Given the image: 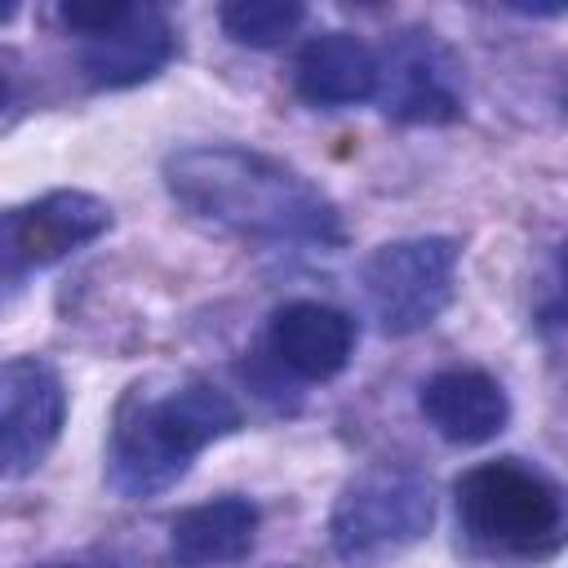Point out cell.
I'll use <instances>...</instances> for the list:
<instances>
[{
  "instance_id": "6da1fadb",
  "label": "cell",
  "mask_w": 568,
  "mask_h": 568,
  "mask_svg": "<svg viewBox=\"0 0 568 568\" xmlns=\"http://www.w3.org/2000/svg\"><path fill=\"white\" fill-rule=\"evenodd\" d=\"M169 195L200 222L266 244H346L342 209L293 164L231 142H200L164 155Z\"/></svg>"
},
{
  "instance_id": "7a4b0ae2",
  "label": "cell",
  "mask_w": 568,
  "mask_h": 568,
  "mask_svg": "<svg viewBox=\"0 0 568 568\" xmlns=\"http://www.w3.org/2000/svg\"><path fill=\"white\" fill-rule=\"evenodd\" d=\"M240 426V404L204 377L133 386L111 422L106 479L120 497H155L173 488L209 444Z\"/></svg>"
},
{
  "instance_id": "3957f363",
  "label": "cell",
  "mask_w": 568,
  "mask_h": 568,
  "mask_svg": "<svg viewBox=\"0 0 568 568\" xmlns=\"http://www.w3.org/2000/svg\"><path fill=\"white\" fill-rule=\"evenodd\" d=\"M453 497L466 541L484 555L546 559L564 546V493L524 457L470 466L453 484Z\"/></svg>"
},
{
  "instance_id": "277c9868",
  "label": "cell",
  "mask_w": 568,
  "mask_h": 568,
  "mask_svg": "<svg viewBox=\"0 0 568 568\" xmlns=\"http://www.w3.org/2000/svg\"><path fill=\"white\" fill-rule=\"evenodd\" d=\"M435 519V488L417 466L373 462L351 475L328 515V546L346 568H382L413 550Z\"/></svg>"
},
{
  "instance_id": "5b68a950",
  "label": "cell",
  "mask_w": 568,
  "mask_h": 568,
  "mask_svg": "<svg viewBox=\"0 0 568 568\" xmlns=\"http://www.w3.org/2000/svg\"><path fill=\"white\" fill-rule=\"evenodd\" d=\"M457 257L462 244L448 235H413L390 240L364 257L359 284L368 311L386 337H408L430 328L457 293Z\"/></svg>"
},
{
  "instance_id": "8992f818",
  "label": "cell",
  "mask_w": 568,
  "mask_h": 568,
  "mask_svg": "<svg viewBox=\"0 0 568 568\" xmlns=\"http://www.w3.org/2000/svg\"><path fill=\"white\" fill-rule=\"evenodd\" d=\"M111 231V204L93 191H49L0 213V271L27 275L62 262Z\"/></svg>"
},
{
  "instance_id": "52a82bcc",
  "label": "cell",
  "mask_w": 568,
  "mask_h": 568,
  "mask_svg": "<svg viewBox=\"0 0 568 568\" xmlns=\"http://www.w3.org/2000/svg\"><path fill=\"white\" fill-rule=\"evenodd\" d=\"M382 111L404 124H453L462 120V67L430 31H399L377 58Z\"/></svg>"
},
{
  "instance_id": "ba28073f",
  "label": "cell",
  "mask_w": 568,
  "mask_h": 568,
  "mask_svg": "<svg viewBox=\"0 0 568 568\" xmlns=\"http://www.w3.org/2000/svg\"><path fill=\"white\" fill-rule=\"evenodd\" d=\"M67 422V386L49 359L18 355L0 364V475L18 479L44 466Z\"/></svg>"
},
{
  "instance_id": "9c48e42d",
  "label": "cell",
  "mask_w": 568,
  "mask_h": 568,
  "mask_svg": "<svg viewBox=\"0 0 568 568\" xmlns=\"http://www.w3.org/2000/svg\"><path fill=\"white\" fill-rule=\"evenodd\" d=\"M266 346L280 368L302 382L337 377L355 355V320L328 302H284L266 324Z\"/></svg>"
},
{
  "instance_id": "30bf717a",
  "label": "cell",
  "mask_w": 568,
  "mask_h": 568,
  "mask_svg": "<svg viewBox=\"0 0 568 568\" xmlns=\"http://www.w3.org/2000/svg\"><path fill=\"white\" fill-rule=\"evenodd\" d=\"M173 53H178V40L169 18L155 4H129V13L111 31L84 40L80 67L98 89H129L160 75Z\"/></svg>"
},
{
  "instance_id": "8fae6325",
  "label": "cell",
  "mask_w": 568,
  "mask_h": 568,
  "mask_svg": "<svg viewBox=\"0 0 568 568\" xmlns=\"http://www.w3.org/2000/svg\"><path fill=\"white\" fill-rule=\"evenodd\" d=\"M417 408L439 439L466 444V448L497 439L510 422V399L501 382L484 368H439L435 377L422 382Z\"/></svg>"
},
{
  "instance_id": "7c38bea8",
  "label": "cell",
  "mask_w": 568,
  "mask_h": 568,
  "mask_svg": "<svg viewBox=\"0 0 568 568\" xmlns=\"http://www.w3.org/2000/svg\"><path fill=\"white\" fill-rule=\"evenodd\" d=\"M293 89L302 102L337 111L368 102L377 93V53L368 40L351 31H324L311 36L293 67Z\"/></svg>"
},
{
  "instance_id": "4fadbf2b",
  "label": "cell",
  "mask_w": 568,
  "mask_h": 568,
  "mask_svg": "<svg viewBox=\"0 0 568 568\" xmlns=\"http://www.w3.org/2000/svg\"><path fill=\"white\" fill-rule=\"evenodd\" d=\"M257 541V506L240 493L186 506L169 524V555L178 568L240 564Z\"/></svg>"
},
{
  "instance_id": "5bb4252c",
  "label": "cell",
  "mask_w": 568,
  "mask_h": 568,
  "mask_svg": "<svg viewBox=\"0 0 568 568\" xmlns=\"http://www.w3.org/2000/svg\"><path fill=\"white\" fill-rule=\"evenodd\" d=\"M302 18H306V9L297 0H231V4L217 9L222 31L235 44H248V49L284 44L302 27Z\"/></svg>"
},
{
  "instance_id": "9a60e30c",
  "label": "cell",
  "mask_w": 568,
  "mask_h": 568,
  "mask_svg": "<svg viewBox=\"0 0 568 568\" xmlns=\"http://www.w3.org/2000/svg\"><path fill=\"white\" fill-rule=\"evenodd\" d=\"M124 13H129V4H124V0H98V4H84V0H67V4H58V18H62V27H71L80 40L111 31V27H115Z\"/></svg>"
},
{
  "instance_id": "2e32d148",
  "label": "cell",
  "mask_w": 568,
  "mask_h": 568,
  "mask_svg": "<svg viewBox=\"0 0 568 568\" xmlns=\"http://www.w3.org/2000/svg\"><path fill=\"white\" fill-rule=\"evenodd\" d=\"M13 13H18L13 4H0V22H4V18H13Z\"/></svg>"
},
{
  "instance_id": "e0dca14e",
  "label": "cell",
  "mask_w": 568,
  "mask_h": 568,
  "mask_svg": "<svg viewBox=\"0 0 568 568\" xmlns=\"http://www.w3.org/2000/svg\"><path fill=\"white\" fill-rule=\"evenodd\" d=\"M40 568H84V564H40Z\"/></svg>"
},
{
  "instance_id": "ac0fdd59",
  "label": "cell",
  "mask_w": 568,
  "mask_h": 568,
  "mask_svg": "<svg viewBox=\"0 0 568 568\" xmlns=\"http://www.w3.org/2000/svg\"><path fill=\"white\" fill-rule=\"evenodd\" d=\"M0 106H4V75H0Z\"/></svg>"
}]
</instances>
